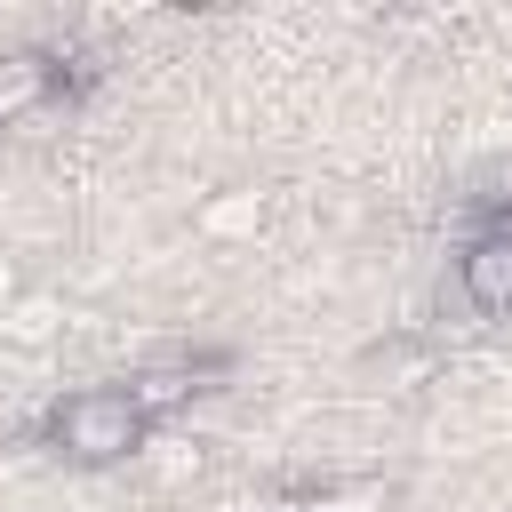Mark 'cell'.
<instances>
[{
    "label": "cell",
    "mask_w": 512,
    "mask_h": 512,
    "mask_svg": "<svg viewBox=\"0 0 512 512\" xmlns=\"http://www.w3.org/2000/svg\"><path fill=\"white\" fill-rule=\"evenodd\" d=\"M272 224V192L264 184H216V192H200V208H192V232L208 240V248H240V240H256Z\"/></svg>",
    "instance_id": "obj_5"
},
{
    "label": "cell",
    "mask_w": 512,
    "mask_h": 512,
    "mask_svg": "<svg viewBox=\"0 0 512 512\" xmlns=\"http://www.w3.org/2000/svg\"><path fill=\"white\" fill-rule=\"evenodd\" d=\"M64 96V56L56 48H0V128L48 112Z\"/></svg>",
    "instance_id": "obj_4"
},
{
    "label": "cell",
    "mask_w": 512,
    "mask_h": 512,
    "mask_svg": "<svg viewBox=\"0 0 512 512\" xmlns=\"http://www.w3.org/2000/svg\"><path fill=\"white\" fill-rule=\"evenodd\" d=\"M384 504H392L384 480H320V488L280 496V512H384Z\"/></svg>",
    "instance_id": "obj_7"
},
{
    "label": "cell",
    "mask_w": 512,
    "mask_h": 512,
    "mask_svg": "<svg viewBox=\"0 0 512 512\" xmlns=\"http://www.w3.org/2000/svg\"><path fill=\"white\" fill-rule=\"evenodd\" d=\"M40 448L80 464V472H112V464H136L152 448V424L128 400V384H80V392L40 408Z\"/></svg>",
    "instance_id": "obj_1"
},
{
    "label": "cell",
    "mask_w": 512,
    "mask_h": 512,
    "mask_svg": "<svg viewBox=\"0 0 512 512\" xmlns=\"http://www.w3.org/2000/svg\"><path fill=\"white\" fill-rule=\"evenodd\" d=\"M456 288H464V304H472L480 320H512V208H496V216L464 240Z\"/></svg>",
    "instance_id": "obj_2"
},
{
    "label": "cell",
    "mask_w": 512,
    "mask_h": 512,
    "mask_svg": "<svg viewBox=\"0 0 512 512\" xmlns=\"http://www.w3.org/2000/svg\"><path fill=\"white\" fill-rule=\"evenodd\" d=\"M136 464H144V472H152L160 488H184V480H200V472H208L200 440H160V432H152V448H144Z\"/></svg>",
    "instance_id": "obj_8"
},
{
    "label": "cell",
    "mask_w": 512,
    "mask_h": 512,
    "mask_svg": "<svg viewBox=\"0 0 512 512\" xmlns=\"http://www.w3.org/2000/svg\"><path fill=\"white\" fill-rule=\"evenodd\" d=\"M24 288H32V280H24V256H16V248H0V312H8Z\"/></svg>",
    "instance_id": "obj_9"
},
{
    "label": "cell",
    "mask_w": 512,
    "mask_h": 512,
    "mask_svg": "<svg viewBox=\"0 0 512 512\" xmlns=\"http://www.w3.org/2000/svg\"><path fill=\"white\" fill-rule=\"evenodd\" d=\"M64 320H72V304H64L56 288H24V296L0 312V352H48V344L64 336Z\"/></svg>",
    "instance_id": "obj_6"
},
{
    "label": "cell",
    "mask_w": 512,
    "mask_h": 512,
    "mask_svg": "<svg viewBox=\"0 0 512 512\" xmlns=\"http://www.w3.org/2000/svg\"><path fill=\"white\" fill-rule=\"evenodd\" d=\"M224 368H232L224 352H176V360L136 368V376H128V400H136V408H144V424L160 432V424H168V416H184V408L208 392V376H224Z\"/></svg>",
    "instance_id": "obj_3"
}]
</instances>
